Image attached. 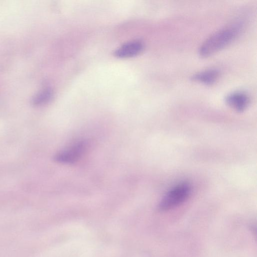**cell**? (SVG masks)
<instances>
[{
  "label": "cell",
  "instance_id": "6da1fadb",
  "mask_svg": "<svg viewBox=\"0 0 257 257\" xmlns=\"http://www.w3.org/2000/svg\"><path fill=\"white\" fill-rule=\"evenodd\" d=\"M241 29L240 24H233L214 33L199 48L200 56L207 57L225 48L236 38Z\"/></svg>",
  "mask_w": 257,
  "mask_h": 257
},
{
  "label": "cell",
  "instance_id": "7a4b0ae2",
  "mask_svg": "<svg viewBox=\"0 0 257 257\" xmlns=\"http://www.w3.org/2000/svg\"><path fill=\"white\" fill-rule=\"evenodd\" d=\"M192 187L187 182L178 183L162 197L158 205L160 211L171 209L184 202L191 194Z\"/></svg>",
  "mask_w": 257,
  "mask_h": 257
},
{
  "label": "cell",
  "instance_id": "3957f363",
  "mask_svg": "<svg viewBox=\"0 0 257 257\" xmlns=\"http://www.w3.org/2000/svg\"><path fill=\"white\" fill-rule=\"evenodd\" d=\"M85 149V143L79 142L71 148L57 154L54 157V160L62 163H74L79 159Z\"/></svg>",
  "mask_w": 257,
  "mask_h": 257
},
{
  "label": "cell",
  "instance_id": "277c9868",
  "mask_svg": "<svg viewBox=\"0 0 257 257\" xmlns=\"http://www.w3.org/2000/svg\"><path fill=\"white\" fill-rule=\"evenodd\" d=\"M225 100L230 107L237 111L241 112L248 105L249 98L244 92L237 91L228 94L225 97Z\"/></svg>",
  "mask_w": 257,
  "mask_h": 257
},
{
  "label": "cell",
  "instance_id": "5b68a950",
  "mask_svg": "<svg viewBox=\"0 0 257 257\" xmlns=\"http://www.w3.org/2000/svg\"><path fill=\"white\" fill-rule=\"evenodd\" d=\"M144 45L140 41H133L127 42L114 52V55L118 58H129L140 54L143 50Z\"/></svg>",
  "mask_w": 257,
  "mask_h": 257
},
{
  "label": "cell",
  "instance_id": "8992f818",
  "mask_svg": "<svg viewBox=\"0 0 257 257\" xmlns=\"http://www.w3.org/2000/svg\"><path fill=\"white\" fill-rule=\"evenodd\" d=\"M219 72L216 69H209L198 72L191 76L195 81L210 85L213 84L218 79Z\"/></svg>",
  "mask_w": 257,
  "mask_h": 257
},
{
  "label": "cell",
  "instance_id": "52a82bcc",
  "mask_svg": "<svg viewBox=\"0 0 257 257\" xmlns=\"http://www.w3.org/2000/svg\"><path fill=\"white\" fill-rule=\"evenodd\" d=\"M51 97V92L49 90H46L35 99L34 103L36 104L44 103L49 101Z\"/></svg>",
  "mask_w": 257,
  "mask_h": 257
}]
</instances>
